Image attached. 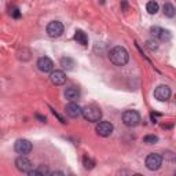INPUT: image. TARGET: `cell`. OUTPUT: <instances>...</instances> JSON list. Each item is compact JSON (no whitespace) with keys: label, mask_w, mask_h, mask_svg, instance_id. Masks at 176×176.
Here are the masks:
<instances>
[{"label":"cell","mask_w":176,"mask_h":176,"mask_svg":"<svg viewBox=\"0 0 176 176\" xmlns=\"http://www.w3.org/2000/svg\"><path fill=\"white\" fill-rule=\"evenodd\" d=\"M73 39H74L78 44H81V45H87V44H88V37H87V35L83 30H76Z\"/></svg>","instance_id":"obj_16"},{"label":"cell","mask_w":176,"mask_h":176,"mask_svg":"<svg viewBox=\"0 0 176 176\" xmlns=\"http://www.w3.org/2000/svg\"><path fill=\"white\" fill-rule=\"evenodd\" d=\"M81 116L86 118L87 121L98 122L102 118V110L98 106L90 105V106H86L84 109H81Z\"/></svg>","instance_id":"obj_2"},{"label":"cell","mask_w":176,"mask_h":176,"mask_svg":"<svg viewBox=\"0 0 176 176\" xmlns=\"http://www.w3.org/2000/svg\"><path fill=\"white\" fill-rule=\"evenodd\" d=\"M50 109H51V112H52V114H54L55 117L58 118V120H59V121H61V122H62V124H65V122H66V121H65V118H63V117H61V116H59V114L57 113V112H55L54 109H52V107H50Z\"/></svg>","instance_id":"obj_23"},{"label":"cell","mask_w":176,"mask_h":176,"mask_svg":"<svg viewBox=\"0 0 176 176\" xmlns=\"http://www.w3.org/2000/svg\"><path fill=\"white\" fill-rule=\"evenodd\" d=\"M143 142H145L146 145H154V143H157L158 142V136L156 135H146L143 138Z\"/></svg>","instance_id":"obj_19"},{"label":"cell","mask_w":176,"mask_h":176,"mask_svg":"<svg viewBox=\"0 0 176 176\" xmlns=\"http://www.w3.org/2000/svg\"><path fill=\"white\" fill-rule=\"evenodd\" d=\"M65 96H66V99H68V100L74 102L76 99L80 98V90L76 88V87H69L68 90L65 91Z\"/></svg>","instance_id":"obj_14"},{"label":"cell","mask_w":176,"mask_h":176,"mask_svg":"<svg viewBox=\"0 0 176 176\" xmlns=\"http://www.w3.org/2000/svg\"><path fill=\"white\" fill-rule=\"evenodd\" d=\"M65 113L68 114L70 118H78L81 116V107L74 102H70L65 106Z\"/></svg>","instance_id":"obj_12"},{"label":"cell","mask_w":176,"mask_h":176,"mask_svg":"<svg viewBox=\"0 0 176 176\" xmlns=\"http://www.w3.org/2000/svg\"><path fill=\"white\" fill-rule=\"evenodd\" d=\"M37 68L43 73H51L54 70V62L48 57H41L37 61Z\"/></svg>","instance_id":"obj_11"},{"label":"cell","mask_w":176,"mask_h":176,"mask_svg":"<svg viewBox=\"0 0 176 176\" xmlns=\"http://www.w3.org/2000/svg\"><path fill=\"white\" fill-rule=\"evenodd\" d=\"M50 80L54 86H62L66 83V74L62 70H52L50 74Z\"/></svg>","instance_id":"obj_13"},{"label":"cell","mask_w":176,"mask_h":176,"mask_svg":"<svg viewBox=\"0 0 176 176\" xmlns=\"http://www.w3.org/2000/svg\"><path fill=\"white\" fill-rule=\"evenodd\" d=\"M83 164H84V167L87 168V169H92L94 168V165H95V163L91 160L88 156H86V157L83 158Z\"/></svg>","instance_id":"obj_20"},{"label":"cell","mask_w":176,"mask_h":176,"mask_svg":"<svg viewBox=\"0 0 176 176\" xmlns=\"http://www.w3.org/2000/svg\"><path fill=\"white\" fill-rule=\"evenodd\" d=\"M150 33L153 35L154 37H157L158 40L161 41H169L171 40V32L167 30V29H163V28H158V26H153L150 28Z\"/></svg>","instance_id":"obj_10"},{"label":"cell","mask_w":176,"mask_h":176,"mask_svg":"<svg viewBox=\"0 0 176 176\" xmlns=\"http://www.w3.org/2000/svg\"><path fill=\"white\" fill-rule=\"evenodd\" d=\"M113 129L114 127L112 122L109 121H98V124H96V128H95V131H96V134L99 136H102V138H107V136H110L112 134H113Z\"/></svg>","instance_id":"obj_5"},{"label":"cell","mask_w":176,"mask_h":176,"mask_svg":"<svg viewBox=\"0 0 176 176\" xmlns=\"http://www.w3.org/2000/svg\"><path fill=\"white\" fill-rule=\"evenodd\" d=\"M50 175H65V173H63V172H59V171H54V172L50 171Z\"/></svg>","instance_id":"obj_25"},{"label":"cell","mask_w":176,"mask_h":176,"mask_svg":"<svg viewBox=\"0 0 176 176\" xmlns=\"http://www.w3.org/2000/svg\"><path fill=\"white\" fill-rule=\"evenodd\" d=\"M161 164H163V157L157 153H150L146 157V168L149 171H157V169H160Z\"/></svg>","instance_id":"obj_4"},{"label":"cell","mask_w":176,"mask_h":176,"mask_svg":"<svg viewBox=\"0 0 176 176\" xmlns=\"http://www.w3.org/2000/svg\"><path fill=\"white\" fill-rule=\"evenodd\" d=\"M158 8H160V7H158V3L154 1V0H151V1H149V3L146 4V10H147L149 14H157Z\"/></svg>","instance_id":"obj_18"},{"label":"cell","mask_w":176,"mask_h":176,"mask_svg":"<svg viewBox=\"0 0 176 176\" xmlns=\"http://www.w3.org/2000/svg\"><path fill=\"white\" fill-rule=\"evenodd\" d=\"M14 150L18 154H23L26 156L32 151V143L28 139H18L14 145Z\"/></svg>","instance_id":"obj_8"},{"label":"cell","mask_w":176,"mask_h":176,"mask_svg":"<svg viewBox=\"0 0 176 176\" xmlns=\"http://www.w3.org/2000/svg\"><path fill=\"white\" fill-rule=\"evenodd\" d=\"M15 167H17V169H18L19 172L28 173L30 169H33V164H32V161L26 157V156H23L22 154L21 157H18L17 160H15Z\"/></svg>","instance_id":"obj_6"},{"label":"cell","mask_w":176,"mask_h":176,"mask_svg":"<svg viewBox=\"0 0 176 176\" xmlns=\"http://www.w3.org/2000/svg\"><path fill=\"white\" fill-rule=\"evenodd\" d=\"M164 10V15L165 17H168V18H173L175 17V13H176V10L175 7H173V4H171V3H165L163 7Z\"/></svg>","instance_id":"obj_17"},{"label":"cell","mask_w":176,"mask_h":176,"mask_svg":"<svg viewBox=\"0 0 176 176\" xmlns=\"http://www.w3.org/2000/svg\"><path fill=\"white\" fill-rule=\"evenodd\" d=\"M146 47L150 51H156L158 48V44H157V41H154V40H147L146 41Z\"/></svg>","instance_id":"obj_21"},{"label":"cell","mask_w":176,"mask_h":176,"mask_svg":"<svg viewBox=\"0 0 176 176\" xmlns=\"http://www.w3.org/2000/svg\"><path fill=\"white\" fill-rule=\"evenodd\" d=\"M63 33V25L59 21H52L47 25V35L50 37H59Z\"/></svg>","instance_id":"obj_9"},{"label":"cell","mask_w":176,"mask_h":176,"mask_svg":"<svg viewBox=\"0 0 176 176\" xmlns=\"http://www.w3.org/2000/svg\"><path fill=\"white\" fill-rule=\"evenodd\" d=\"M171 88L168 86H160L154 90V98L160 102H167L171 98Z\"/></svg>","instance_id":"obj_7"},{"label":"cell","mask_w":176,"mask_h":176,"mask_svg":"<svg viewBox=\"0 0 176 176\" xmlns=\"http://www.w3.org/2000/svg\"><path fill=\"white\" fill-rule=\"evenodd\" d=\"M121 6H122V10H127V7H128V4H127V0H122Z\"/></svg>","instance_id":"obj_26"},{"label":"cell","mask_w":176,"mask_h":176,"mask_svg":"<svg viewBox=\"0 0 176 176\" xmlns=\"http://www.w3.org/2000/svg\"><path fill=\"white\" fill-rule=\"evenodd\" d=\"M61 66L63 69H66V70H73L74 66H76V62L70 57H63V58H61Z\"/></svg>","instance_id":"obj_15"},{"label":"cell","mask_w":176,"mask_h":176,"mask_svg":"<svg viewBox=\"0 0 176 176\" xmlns=\"http://www.w3.org/2000/svg\"><path fill=\"white\" fill-rule=\"evenodd\" d=\"M122 122L129 128L139 125L140 124V114L136 110H125L122 113Z\"/></svg>","instance_id":"obj_3"},{"label":"cell","mask_w":176,"mask_h":176,"mask_svg":"<svg viewBox=\"0 0 176 176\" xmlns=\"http://www.w3.org/2000/svg\"><path fill=\"white\" fill-rule=\"evenodd\" d=\"M109 59H110V62L116 65V66H124L128 63V59H129V54H128V51L121 47V45H116L114 48L110 50L109 52Z\"/></svg>","instance_id":"obj_1"},{"label":"cell","mask_w":176,"mask_h":176,"mask_svg":"<svg viewBox=\"0 0 176 176\" xmlns=\"http://www.w3.org/2000/svg\"><path fill=\"white\" fill-rule=\"evenodd\" d=\"M36 118H37V120H40L41 122H47V118H45L44 116H40V114H36Z\"/></svg>","instance_id":"obj_24"},{"label":"cell","mask_w":176,"mask_h":176,"mask_svg":"<svg viewBox=\"0 0 176 176\" xmlns=\"http://www.w3.org/2000/svg\"><path fill=\"white\" fill-rule=\"evenodd\" d=\"M11 15H13L14 18H19V17H21V13H19V10L15 7V8L11 10Z\"/></svg>","instance_id":"obj_22"}]
</instances>
